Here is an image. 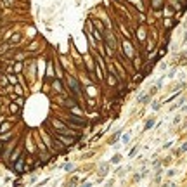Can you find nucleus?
Listing matches in <instances>:
<instances>
[{
	"label": "nucleus",
	"mask_w": 187,
	"mask_h": 187,
	"mask_svg": "<svg viewBox=\"0 0 187 187\" xmlns=\"http://www.w3.org/2000/svg\"><path fill=\"white\" fill-rule=\"evenodd\" d=\"M69 85H71V88H73L75 94L80 92V90H78V83H76V80H75V78H69Z\"/></svg>",
	"instance_id": "obj_1"
},
{
	"label": "nucleus",
	"mask_w": 187,
	"mask_h": 187,
	"mask_svg": "<svg viewBox=\"0 0 187 187\" xmlns=\"http://www.w3.org/2000/svg\"><path fill=\"white\" fill-rule=\"evenodd\" d=\"M16 170H17V172H21V170H23V158H21V159H19V163L16 165Z\"/></svg>",
	"instance_id": "obj_2"
},
{
	"label": "nucleus",
	"mask_w": 187,
	"mask_h": 187,
	"mask_svg": "<svg viewBox=\"0 0 187 187\" xmlns=\"http://www.w3.org/2000/svg\"><path fill=\"white\" fill-rule=\"evenodd\" d=\"M153 125H154V120H149V121L146 123V130H149V128H153Z\"/></svg>",
	"instance_id": "obj_3"
},
{
	"label": "nucleus",
	"mask_w": 187,
	"mask_h": 187,
	"mask_svg": "<svg viewBox=\"0 0 187 187\" xmlns=\"http://www.w3.org/2000/svg\"><path fill=\"white\" fill-rule=\"evenodd\" d=\"M137 151H139V147H133V149L130 151V156H132V158H133V156L137 154Z\"/></svg>",
	"instance_id": "obj_4"
},
{
	"label": "nucleus",
	"mask_w": 187,
	"mask_h": 187,
	"mask_svg": "<svg viewBox=\"0 0 187 187\" xmlns=\"http://www.w3.org/2000/svg\"><path fill=\"white\" fill-rule=\"evenodd\" d=\"M120 159H121V158H120V156L116 154V156H114V158H113V163H120Z\"/></svg>",
	"instance_id": "obj_5"
},
{
	"label": "nucleus",
	"mask_w": 187,
	"mask_h": 187,
	"mask_svg": "<svg viewBox=\"0 0 187 187\" xmlns=\"http://www.w3.org/2000/svg\"><path fill=\"white\" fill-rule=\"evenodd\" d=\"M153 109H154V111L159 109V104H158V102H154V104H153Z\"/></svg>",
	"instance_id": "obj_6"
},
{
	"label": "nucleus",
	"mask_w": 187,
	"mask_h": 187,
	"mask_svg": "<svg viewBox=\"0 0 187 187\" xmlns=\"http://www.w3.org/2000/svg\"><path fill=\"white\" fill-rule=\"evenodd\" d=\"M128 139H130V133H127V135L123 137V142H128Z\"/></svg>",
	"instance_id": "obj_7"
},
{
	"label": "nucleus",
	"mask_w": 187,
	"mask_h": 187,
	"mask_svg": "<svg viewBox=\"0 0 187 187\" xmlns=\"http://www.w3.org/2000/svg\"><path fill=\"white\" fill-rule=\"evenodd\" d=\"M184 151H187V144H184V146H182V149H180V153H184Z\"/></svg>",
	"instance_id": "obj_8"
}]
</instances>
